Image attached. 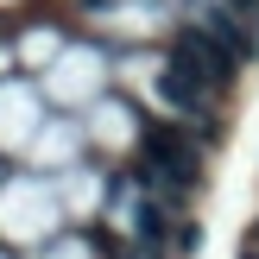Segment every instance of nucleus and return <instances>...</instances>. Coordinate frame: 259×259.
Instances as JSON below:
<instances>
[{
  "label": "nucleus",
  "mask_w": 259,
  "mask_h": 259,
  "mask_svg": "<svg viewBox=\"0 0 259 259\" xmlns=\"http://www.w3.org/2000/svg\"><path fill=\"white\" fill-rule=\"evenodd\" d=\"M171 63H184V70L196 76L202 89H222L228 76H234V51H228L222 38H209L202 25H184V32H177V51H171Z\"/></svg>",
  "instance_id": "1"
},
{
  "label": "nucleus",
  "mask_w": 259,
  "mask_h": 259,
  "mask_svg": "<svg viewBox=\"0 0 259 259\" xmlns=\"http://www.w3.org/2000/svg\"><path fill=\"white\" fill-rule=\"evenodd\" d=\"M158 101L171 114H202V108H209V89H202L184 63H164V70H158Z\"/></svg>",
  "instance_id": "2"
},
{
  "label": "nucleus",
  "mask_w": 259,
  "mask_h": 259,
  "mask_svg": "<svg viewBox=\"0 0 259 259\" xmlns=\"http://www.w3.org/2000/svg\"><path fill=\"white\" fill-rule=\"evenodd\" d=\"M146 146H152V158H158V171L171 177V184H196V158H190V146L177 133H152Z\"/></svg>",
  "instance_id": "3"
},
{
  "label": "nucleus",
  "mask_w": 259,
  "mask_h": 259,
  "mask_svg": "<svg viewBox=\"0 0 259 259\" xmlns=\"http://www.w3.org/2000/svg\"><path fill=\"white\" fill-rule=\"evenodd\" d=\"M240 259H259V253H240Z\"/></svg>",
  "instance_id": "4"
}]
</instances>
